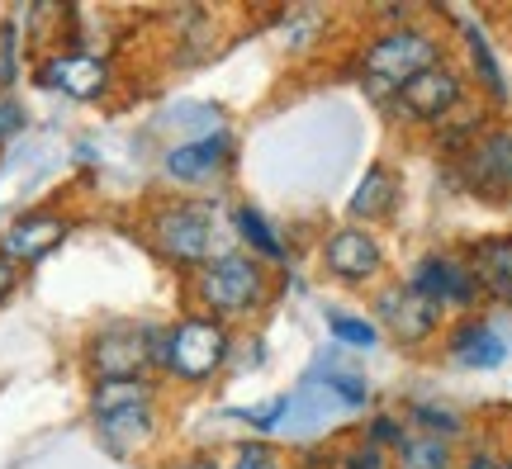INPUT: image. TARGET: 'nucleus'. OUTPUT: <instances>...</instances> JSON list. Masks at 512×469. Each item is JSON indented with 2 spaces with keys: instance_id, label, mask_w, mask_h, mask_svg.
<instances>
[{
  "instance_id": "20",
  "label": "nucleus",
  "mask_w": 512,
  "mask_h": 469,
  "mask_svg": "<svg viewBox=\"0 0 512 469\" xmlns=\"http://www.w3.org/2000/svg\"><path fill=\"white\" fill-rule=\"evenodd\" d=\"M465 261L479 280L484 304H498L512 313V233H489L465 247Z\"/></svg>"
},
{
  "instance_id": "24",
  "label": "nucleus",
  "mask_w": 512,
  "mask_h": 469,
  "mask_svg": "<svg viewBox=\"0 0 512 469\" xmlns=\"http://www.w3.org/2000/svg\"><path fill=\"white\" fill-rule=\"evenodd\" d=\"M389 469H460V446L422 432H403V441L389 451Z\"/></svg>"
},
{
  "instance_id": "4",
  "label": "nucleus",
  "mask_w": 512,
  "mask_h": 469,
  "mask_svg": "<svg viewBox=\"0 0 512 469\" xmlns=\"http://www.w3.org/2000/svg\"><path fill=\"white\" fill-rule=\"evenodd\" d=\"M275 294H280V271L261 266L256 256L238 252V247H228L223 256H214L209 266H200L185 280L190 308L223 327H233V332L256 323L275 304Z\"/></svg>"
},
{
  "instance_id": "30",
  "label": "nucleus",
  "mask_w": 512,
  "mask_h": 469,
  "mask_svg": "<svg viewBox=\"0 0 512 469\" xmlns=\"http://www.w3.org/2000/svg\"><path fill=\"white\" fill-rule=\"evenodd\" d=\"M157 469H228L219 451H209V446H190V451H171L157 460Z\"/></svg>"
},
{
  "instance_id": "25",
  "label": "nucleus",
  "mask_w": 512,
  "mask_h": 469,
  "mask_svg": "<svg viewBox=\"0 0 512 469\" xmlns=\"http://www.w3.org/2000/svg\"><path fill=\"white\" fill-rule=\"evenodd\" d=\"M228 469H290V455L280 451L275 441H261V436H242L228 446Z\"/></svg>"
},
{
  "instance_id": "15",
  "label": "nucleus",
  "mask_w": 512,
  "mask_h": 469,
  "mask_svg": "<svg viewBox=\"0 0 512 469\" xmlns=\"http://www.w3.org/2000/svg\"><path fill=\"white\" fill-rule=\"evenodd\" d=\"M441 356L456 365V370H475V375H489V370H503L512 356V342L503 337V327H494L484 313H470V318H451L446 332H441Z\"/></svg>"
},
{
  "instance_id": "7",
  "label": "nucleus",
  "mask_w": 512,
  "mask_h": 469,
  "mask_svg": "<svg viewBox=\"0 0 512 469\" xmlns=\"http://www.w3.org/2000/svg\"><path fill=\"white\" fill-rule=\"evenodd\" d=\"M313 261H318V275L328 285L347 289V294H370L389 275V247H384L380 228H361V223H347V218L318 237Z\"/></svg>"
},
{
  "instance_id": "31",
  "label": "nucleus",
  "mask_w": 512,
  "mask_h": 469,
  "mask_svg": "<svg viewBox=\"0 0 512 469\" xmlns=\"http://www.w3.org/2000/svg\"><path fill=\"white\" fill-rule=\"evenodd\" d=\"M422 15H427L422 5H370L366 24H370V34H380V29H399V24H413Z\"/></svg>"
},
{
  "instance_id": "28",
  "label": "nucleus",
  "mask_w": 512,
  "mask_h": 469,
  "mask_svg": "<svg viewBox=\"0 0 512 469\" xmlns=\"http://www.w3.org/2000/svg\"><path fill=\"white\" fill-rule=\"evenodd\" d=\"M261 365H266V337H261V332H238V346H233L228 379H242L247 370H261Z\"/></svg>"
},
{
  "instance_id": "21",
  "label": "nucleus",
  "mask_w": 512,
  "mask_h": 469,
  "mask_svg": "<svg viewBox=\"0 0 512 469\" xmlns=\"http://www.w3.org/2000/svg\"><path fill=\"white\" fill-rule=\"evenodd\" d=\"M399 417L408 422V432H422V436H437V441H470V417L460 413L456 403H446V398H408L399 408Z\"/></svg>"
},
{
  "instance_id": "11",
  "label": "nucleus",
  "mask_w": 512,
  "mask_h": 469,
  "mask_svg": "<svg viewBox=\"0 0 512 469\" xmlns=\"http://www.w3.org/2000/svg\"><path fill=\"white\" fill-rule=\"evenodd\" d=\"M437 181L451 185V195H470L484 204H503L512 199V124H489L465 157L441 162Z\"/></svg>"
},
{
  "instance_id": "29",
  "label": "nucleus",
  "mask_w": 512,
  "mask_h": 469,
  "mask_svg": "<svg viewBox=\"0 0 512 469\" xmlns=\"http://www.w3.org/2000/svg\"><path fill=\"white\" fill-rule=\"evenodd\" d=\"M24 133H29V105L19 95H0V147H10Z\"/></svg>"
},
{
  "instance_id": "9",
  "label": "nucleus",
  "mask_w": 512,
  "mask_h": 469,
  "mask_svg": "<svg viewBox=\"0 0 512 469\" xmlns=\"http://www.w3.org/2000/svg\"><path fill=\"white\" fill-rule=\"evenodd\" d=\"M233 166H238V133L233 128L166 143L157 152V176L171 185V195H219L214 185L228 181Z\"/></svg>"
},
{
  "instance_id": "35",
  "label": "nucleus",
  "mask_w": 512,
  "mask_h": 469,
  "mask_svg": "<svg viewBox=\"0 0 512 469\" xmlns=\"http://www.w3.org/2000/svg\"><path fill=\"white\" fill-rule=\"evenodd\" d=\"M503 465H508V469H512V446H508V451H503Z\"/></svg>"
},
{
  "instance_id": "23",
  "label": "nucleus",
  "mask_w": 512,
  "mask_h": 469,
  "mask_svg": "<svg viewBox=\"0 0 512 469\" xmlns=\"http://www.w3.org/2000/svg\"><path fill=\"white\" fill-rule=\"evenodd\" d=\"M323 327H328V342L337 351H351V356H370L380 351L384 337L370 313H351V308H323Z\"/></svg>"
},
{
  "instance_id": "12",
  "label": "nucleus",
  "mask_w": 512,
  "mask_h": 469,
  "mask_svg": "<svg viewBox=\"0 0 512 469\" xmlns=\"http://www.w3.org/2000/svg\"><path fill=\"white\" fill-rule=\"evenodd\" d=\"M370 318H375L384 342H394L399 351H427L446 332V313L437 304H427L403 280H384L380 289H370Z\"/></svg>"
},
{
  "instance_id": "6",
  "label": "nucleus",
  "mask_w": 512,
  "mask_h": 469,
  "mask_svg": "<svg viewBox=\"0 0 512 469\" xmlns=\"http://www.w3.org/2000/svg\"><path fill=\"white\" fill-rule=\"evenodd\" d=\"M157 342L162 323L157 318H105L81 337L76 365L86 384L105 379H157Z\"/></svg>"
},
{
  "instance_id": "17",
  "label": "nucleus",
  "mask_w": 512,
  "mask_h": 469,
  "mask_svg": "<svg viewBox=\"0 0 512 469\" xmlns=\"http://www.w3.org/2000/svg\"><path fill=\"white\" fill-rule=\"evenodd\" d=\"M228 233H233V247L247 256H256L261 266H271V271H294V247L285 228H275L271 214L266 209H256L252 199H233L228 204Z\"/></svg>"
},
{
  "instance_id": "13",
  "label": "nucleus",
  "mask_w": 512,
  "mask_h": 469,
  "mask_svg": "<svg viewBox=\"0 0 512 469\" xmlns=\"http://www.w3.org/2000/svg\"><path fill=\"white\" fill-rule=\"evenodd\" d=\"M403 285L418 289L427 304H437L446 318H470L484 308V294H479V280L470 271L465 252L456 247H432V252L413 256V266L403 275Z\"/></svg>"
},
{
  "instance_id": "3",
  "label": "nucleus",
  "mask_w": 512,
  "mask_h": 469,
  "mask_svg": "<svg viewBox=\"0 0 512 469\" xmlns=\"http://www.w3.org/2000/svg\"><path fill=\"white\" fill-rule=\"evenodd\" d=\"M441 62H451V38L422 15V19H413V24L380 29V34L361 38L347 62V76L366 91L370 105L384 109L408 81H418L422 72H432Z\"/></svg>"
},
{
  "instance_id": "5",
  "label": "nucleus",
  "mask_w": 512,
  "mask_h": 469,
  "mask_svg": "<svg viewBox=\"0 0 512 469\" xmlns=\"http://www.w3.org/2000/svg\"><path fill=\"white\" fill-rule=\"evenodd\" d=\"M233 346L238 332L233 327L204 318L195 308H185L176 318L162 323V342H157V379L166 389H181V394H204L214 389L219 379H228L233 365Z\"/></svg>"
},
{
  "instance_id": "26",
  "label": "nucleus",
  "mask_w": 512,
  "mask_h": 469,
  "mask_svg": "<svg viewBox=\"0 0 512 469\" xmlns=\"http://www.w3.org/2000/svg\"><path fill=\"white\" fill-rule=\"evenodd\" d=\"M328 469H389V451H380V446H370L366 436H337L332 441V465Z\"/></svg>"
},
{
  "instance_id": "37",
  "label": "nucleus",
  "mask_w": 512,
  "mask_h": 469,
  "mask_svg": "<svg viewBox=\"0 0 512 469\" xmlns=\"http://www.w3.org/2000/svg\"><path fill=\"white\" fill-rule=\"evenodd\" d=\"M0 95H5V86H0Z\"/></svg>"
},
{
  "instance_id": "1",
  "label": "nucleus",
  "mask_w": 512,
  "mask_h": 469,
  "mask_svg": "<svg viewBox=\"0 0 512 469\" xmlns=\"http://www.w3.org/2000/svg\"><path fill=\"white\" fill-rule=\"evenodd\" d=\"M138 237L171 275H190L233 247L228 233V199L223 195H152L138 214Z\"/></svg>"
},
{
  "instance_id": "2",
  "label": "nucleus",
  "mask_w": 512,
  "mask_h": 469,
  "mask_svg": "<svg viewBox=\"0 0 512 469\" xmlns=\"http://www.w3.org/2000/svg\"><path fill=\"white\" fill-rule=\"evenodd\" d=\"M86 422H91L95 446L133 465L157 451L166 432V384L162 379H105L86 384Z\"/></svg>"
},
{
  "instance_id": "22",
  "label": "nucleus",
  "mask_w": 512,
  "mask_h": 469,
  "mask_svg": "<svg viewBox=\"0 0 512 469\" xmlns=\"http://www.w3.org/2000/svg\"><path fill=\"white\" fill-rule=\"evenodd\" d=\"M489 124H494V119H489V105H484V100H470V105L456 109L441 128L427 133V147L437 152V162H456V157H465V152L484 138Z\"/></svg>"
},
{
  "instance_id": "36",
  "label": "nucleus",
  "mask_w": 512,
  "mask_h": 469,
  "mask_svg": "<svg viewBox=\"0 0 512 469\" xmlns=\"http://www.w3.org/2000/svg\"><path fill=\"white\" fill-rule=\"evenodd\" d=\"M508 214H512V199H508Z\"/></svg>"
},
{
  "instance_id": "10",
  "label": "nucleus",
  "mask_w": 512,
  "mask_h": 469,
  "mask_svg": "<svg viewBox=\"0 0 512 469\" xmlns=\"http://www.w3.org/2000/svg\"><path fill=\"white\" fill-rule=\"evenodd\" d=\"M465 105H470V76H465V67H460V62H441L432 72H422L418 81H408V86L384 105V114H389V124L427 138L432 128H441Z\"/></svg>"
},
{
  "instance_id": "32",
  "label": "nucleus",
  "mask_w": 512,
  "mask_h": 469,
  "mask_svg": "<svg viewBox=\"0 0 512 469\" xmlns=\"http://www.w3.org/2000/svg\"><path fill=\"white\" fill-rule=\"evenodd\" d=\"M460 469H508L503 465V451H494V446H470V451H460Z\"/></svg>"
},
{
  "instance_id": "8",
  "label": "nucleus",
  "mask_w": 512,
  "mask_h": 469,
  "mask_svg": "<svg viewBox=\"0 0 512 469\" xmlns=\"http://www.w3.org/2000/svg\"><path fill=\"white\" fill-rule=\"evenodd\" d=\"M29 81L72 105H110L119 91V67L100 48H48L29 62Z\"/></svg>"
},
{
  "instance_id": "16",
  "label": "nucleus",
  "mask_w": 512,
  "mask_h": 469,
  "mask_svg": "<svg viewBox=\"0 0 512 469\" xmlns=\"http://www.w3.org/2000/svg\"><path fill=\"white\" fill-rule=\"evenodd\" d=\"M441 19L456 24V38H460V48H465V76H470V86H479V95H484L489 105L508 109L512 105V86H508L503 62H498V53H494L489 29H484L475 15H465V10H441Z\"/></svg>"
},
{
  "instance_id": "34",
  "label": "nucleus",
  "mask_w": 512,
  "mask_h": 469,
  "mask_svg": "<svg viewBox=\"0 0 512 469\" xmlns=\"http://www.w3.org/2000/svg\"><path fill=\"white\" fill-rule=\"evenodd\" d=\"M76 162H86V166L100 162V152H95V143H86V138H81V143H76Z\"/></svg>"
},
{
  "instance_id": "14",
  "label": "nucleus",
  "mask_w": 512,
  "mask_h": 469,
  "mask_svg": "<svg viewBox=\"0 0 512 469\" xmlns=\"http://www.w3.org/2000/svg\"><path fill=\"white\" fill-rule=\"evenodd\" d=\"M76 223H81L76 209L57 204V199L29 204V209H19V214H10L0 223V256L15 261L19 271H34V266H43L53 252L67 247V237L76 233Z\"/></svg>"
},
{
  "instance_id": "27",
  "label": "nucleus",
  "mask_w": 512,
  "mask_h": 469,
  "mask_svg": "<svg viewBox=\"0 0 512 469\" xmlns=\"http://www.w3.org/2000/svg\"><path fill=\"white\" fill-rule=\"evenodd\" d=\"M408 432V422L399 417V408H370L366 422L356 427V436H366L370 446H380V451H394Z\"/></svg>"
},
{
  "instance_id": "18",
  "label": "nucleus",
  "mask_w": 512,
  "mask_h": 469,
  "mask_svg": "<svg viewBox=\"0 0 512 469\" xmlns=\"http://www.w3.org/2000/svg\"><path fill=\"white\" fill-rule=\"evenodd\" d=\"M266 29H271V43L290 57V62H304V57L323 53L332 43L337 19H332V10H323V5H280V10L266 19Z\"/></svg>"
},
{
  "instance_id": "33",
  "label": "nucleus",
  "mask_w": 512,
  "mask_h": 469,
  "mask_svg": "<svg viewBox=\"0 0 512 469\" xmlns=\"http://www.w3.org/2000/svg\"><path fill=\"white\" fill-rule=\"evenodd\" d=\"M19 285H24V271H19L15 261H5V256H0V308H5L10 299H15Z\"/></svg>"
},
{
  "instance_id": "19",
  "label": "nucleus",
  "mask_w": 512,
  "mask_h": 469,
  "mask_svg": "<svg viewBox=\"0 0 512 469\" xmlns=\"http://www.w3.org/2000/svg\"><path fill=\"white\" fill-rule=\"evenodd\" d=\"M403 209V171L394 162H370L361 171V181L347 199V223H361V228H380Z\"/></svg>"
}]
</instances>
